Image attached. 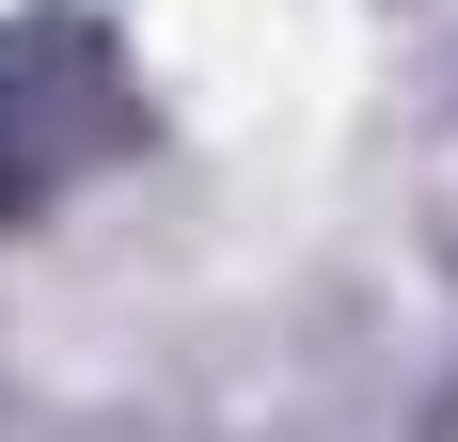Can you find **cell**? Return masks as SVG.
Here are the masks:
<instances>
[]
</instances>
